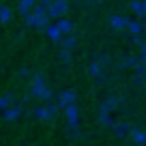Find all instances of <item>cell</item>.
Returning <instances> with one entry per match:
<instances>
[{"label":"cell","instance_id":"obj_1","mask_svg":"<svg viewBox=\"0 0 146 146\" xmlns=\"http://www.w3.org/2000/svg\"><path fill=\"white\" fill-rule=\"evenodd\" d=\"M30 92L35 99H41V101H50L54 99V92L50 90V86L45 84V78L43 75H35V78L30 80Z\"/></svg>","mask_w":146,"mask_h":146},{"label":"cell","instance_id":"obj_2","mask_svg":"<svg viewBox=\"0 0 146 146\" xmlns=\"http://www.w3.org/2000/svg\"><path fill=\"white\" fill-rule=\"evenodd\" d=\"M69 11V2L67 0H54L50 7H47V13H50L52 19H58V17H64V13Z\"/></svg>","mask_w":146,"mask_h":146},{"label":"cell","instance_id":"obj_3","mask_svg":"<svg viewBox=\"0 0 146 146\" xmlns=\"http://www.w3.org/2000/svg\"><path fill=\"white\" fill-rule=\"evenodd\" d=\"M64 118H67L69 129H78L80 127V110L75 108V103H71V105L64 108Z\"/></svg>","mask_w":146,"mask_h":146},{"label":"cell","instance_id":"obj_4","mask_svg":"<svg viewBox=\"0 0 146 146\" xmlns=\"http://www.w3.org/2000/svg\"><path fill=\"white\" fill-rule=\"evenodd\" d=\"M22 114H24L22 105L13 103V105H9L7 110H2V120H5V123H15V120L22 118Z\"/></svg>","mask_w":146,"mask_h":146},{"label":"cell","instance_id":"obj_5","mask_svg":"<svg viewBox=\"0 0 146 146\" xmlns=\"http://www.w3.org/2000/svg\"><path fill=\"white\" fill-rule=\"evenodd\" d=\"M120 105H123V97H118V95H112V97H108V99H105L103 103L99 105V110H103V112H112V110L120 108Z\"/></svg>","mask_w":146,"mask_h":146},{"label":"cell","instance_id":"obj_6","mask_svg":"<svg viewBox=\"0 0 146 146\" xmlns=\"http://www.w3.org/2000/svg\"><path fill=\"white\" fill-rule=\"evenodd\" d=\"M75 92L73 90H62L58 97H56V101H58V105H60V110H64L67 105H71V103H75Z\"/></svg>","mask_w":146,"mask_h":146},{"label":"cell","instance_id":"obj_7","mask_svg":"<svg viewBox=\"0 0 146 146\" xmlns=\"http://www.w3.org/2000/svg\"><path fill=\"white\" fill-rule=\"evenodd\" d=\"M88 73H90L92 78H95V82H97V84L103 82V64L99 62V58L90 62V67H88Z\"/></svg>","mask_w":146,"mask_h":146},{"label":"cell","instance_id":"obj_8","mask_svg":"<svg viewBox=\"0 0 146 146\" xmlns=\"http://www.w3.org/2000/svg\"><path fill=\"white\" fill-rule=\"evenodd\" d=\"M32 116H35L36 120H43V123H50V120H54V114H52V112L45 108V105H39V108H35V110H32Z\"/></svg>","mask_w":146,"mask_h":146},{"label":"cell","instance_id":"obj_9","mask_svg":"<svg viewBox=\"0 0 146 146\" xmlns=\"http://www.w3.org/2000/svg\"><path fill=\"white\" fill-rule=\"evenodd\" d=\"M45 35H47V39H50V41H54V43H60V41H62V36H64L56 24H50V26L45 28Z\"/></svg>","mask_w":146,"mask_h":146},{"label":"cell","instance_id":"obj_10","mask_svg":"<svg viewBox=\"0 0 146 146\" xmlns=\"http://www.w3.org/2000/svg\"><path fill=\"white\" fill-rule=\"evenodd\" d=\"M35 5H36V0H17V13L24 17L26 13H30L35 9Z\"/></svg>","mask_w":146,"mask_h":146},{"label":"cell","instance_id":"obj_11","mask_svg":"<svg viewBox=\"0 0 146 146\" xmlns=\"http://www.w3.org/2000/svg\"><path fill=\"white\" fill-rule=\"evenodd\" d=\"M127 22L129 19L123 17V15H112V17H110V26L114 28V30H125V28H127Z\"/></svg>","mask_w":146,"mask_h":146},{"label":"cell","instance_id":"obj_12","mask_svg":"<svg viewBox=\"0 0 146 146\" xmlns=\"http://www.w3.org/2000/svg\"><path fill=\"white\" fill-rule=\"evenodd\" d=\"M114 135L116 137H125V135H129L131 133V125H127V123H114Z\"/></svg>","mask_w":146,"mask_h":146},{"label":"cell","instance_id":"obj_13","mask_svg":"<svg viewBox=\"0 0 146 146\" xmlns=\"http://www.w3.org/2000/svg\"><path fill=\"white\" fill-rule=\"evenodd\" d=\"M56 26L60 28L62 35H71V32H73V22H71V19H67V17H58Z\"/></svg>","mask_w":146,"mask_h":146},{"label":"cell","instance_id":"obj_14","mask_svg":"<svg viewBox=\"0 0 146 146\" xmlns=\"http://www.w3.org/2000/svg\"><path fill=\"white\" fill-rule=\"evenodd\" d=\"M127 30L131 32V35H142V32H144V24H142L140 19H129L127 22Z\"/></svg>","mask_w":146,"mask_h":146},{"label":"cell","instance_id":"obj_15","mask_svg":"<svg viewBox=\"0 0 146 146\" xmlns=\"http://www.w3.org/2000/svg\"><path fill=\"white\" fill-rule=\"evenodd\" d=\"M11 19H13V9L7 5L0 7V24H9Z\"/></svg>","mask_w":146,"mask_h":146},{"label":"cell","instance_id":"obj_16","mask_svg":"<svg viewBox=\"0 0 146 146\" xmlns=\"http://www.w3.org/2000/svg\"><path fill=\"white\" fill-rule=\"evenodd\" d=\"M13 103H15V95H13V92H5V95H0V112L7 110L9 105H13Z\"/></svg>","mask_w":146,"mask_h":146},{"label":"cell","instance_id":"obj_17","mask_svg":"<svg viewBox=\"0 0 146 146\" xmlns=\"http://www.w3.org/2000/svg\"><path fill=\"white\" fill-rule=\"evenodd\" d=\"M140 62H142V60L135 58V56H125L123 62H120V69H135Z\"/></svg>","mask_w":146,"mask_h":146},{"label":"cell","instance_id":"obj_18","mask_svg":"<svg viewBox=\"0 0 146 146\" xmlns=\"http://www.w3.org/2000/svg\"><path fill=\"white\" fill-rule=\"evenodd\" d=\"M129 9H131L140 19L146 15V13H144V2H140V0H131V2H129Z\"/></svg>","mask_w":146,"mask_h":146},{"label":"cell","instance_id":"obj_19","mask_svg":"<svg viewBox=\"0 0 146 146\" xmlns=\"http://www.w3.org/2000/svg\"><path fill=\"white\" fill-rule=\"evenodd\" d=\"M129 135H131V140L135 142V144H146V133L140 131V129H133L131 127V133H129Z\"/></svg>","mask_w":146,"mask_h":146},{"label":"cell","instance_id":"obj_20","mask_svg":"<svg viewBox=\"0 0 146 146\" xmlns=\"http://www.w3.org/2000/svg\"><path fill=\"white\" fill-rule=\"evenodd\" d=\"M97 118H99V123H101V125H105V127H114V120H112L110 112H103V110H99Z\"/></svg>","mask_w":146,"mask_h":146},{"label":"cell","instance_id":"obj_21","mask_svg":"<svg viewBox=\"0 0 146 146\" xmlns=\"http://www.w3.org/2000/svg\"><path fill=\"white\" fill-rule=\"evenodd\" d=\"M32 13H35V17H36V19H41V17H47V15H50V13H47V7H45V5H41V2H36V5H35Z\"/></svg>","mask_w":146,"mask_h":146},{"label":"cell","instance_id":"obj_22","mask_svg":"<svg viewBox=\"0 0 146 146\" xmlns=\"http://www.w3.org/2000/svg\"><path fill=\"white\" fill-rule=\"evenodd\" d=\"M75 43H78V41H75V36H73V35H64V36H62V41H60V45L73 52V50H75Z\"/></svg>","mask_w":146,"mask_h":146},{"label":"cell","instance_id":"obj_23","mask_svg":"<svg viewBox=\"0 0 146 146\" xmlns=\"http://www.w3.org/2000/svg\"><path fill=\"white\" fill-rule=\"evenodd\" d=\"M58 58H60V62H62L64 67H69V64H71V50L62 47V50H60V54H58Z\"/></svg>","mask_w":146,"mask_h":146},{"label":"cell","instance_id":"obj_24","mask_svg":"<svg viewBox=\"0 0 146 146\" xmlns=\"http://www.w3.org/2000/svg\"><path fill=\"white\" fill-rule=\"evenodd\" d=\"M24 24H26V28H35L36 26V17H35V13H26L24 15Z\"/></svg>","mask_w":146,"mask_h":146},{"label":"cell","instance_id":"obj_25","mask_svg":"<svg viewBox=\"0 0 146 146\" xmlns=\"http://www.w3.org/2000/svg\"><path fill=\"white\" fill-rule=\"evenodd\" d=\"M131 43L140 45V43H142V35H131Z\"/></svg>","mask_w":146,"mask_h":146},{"label":"cell","instance_id":"obj_26","mask_svg":"<svg viewBox=\"0 0 146 146\" xmlns=\"http://www.w3.org/2000/svg\"><path fill=\"white\" fill-rule=\"evenodd\" d=\"M28 75H30V71H28L26 67H22V69H19V78H28Z\"/></svg>","mask_w":146,"mask_h":146},{"label":"cell","instance_id":"obj_27","mask_svg":"<svg viewBox=\"0 0 146 146\" xmlns=\"http://www.w3.org/2000/svg\"><path fill=\"white\" fill-rule=\"evenodd\" d=\"M140 60H142V64L146 67V52H142V56H140Z\"/></svg>","mask_w":146,"mask_h":146},{"label":"cell","instance_id":"obj_28","mask_svg":"<svg viewBox=\"0 0 146 146\" xmlns=\"http://www.w3.org/2000/svg\"><path fill=\"white\" fill-rule=\"evenodd\" d=\"M39 2H41V5H45V7H50L52 2H54V0H39Z\"/></svg>","mask_w":146,"mask_h":146},{"label":"cell","instance_id":"obj_29","mask_svg":"<svg viewBox=\"0 0 146 146\" xmlns=\"http://www.w3.org/2000/svg\"><path fill=\"white\" fill-rule=\"evenodd\" d=\"M140 50H142V52H146V43H144V41L140 43Z\"/></svg>","mask_w":146,"mask_h":146},{"label":"cell","instance_id":"obj_30","mask_svg":"<svg viewBox=\"0 0 146 146\" xmlns=\"http://www.w3.org/2000/svg\"><path fill=\"white\" fill-rule=\"evenodd\" d=\"M144 13H146V0H144Z\"/></svg>","mask_w":146,"mask_h":146}]
</instances>
